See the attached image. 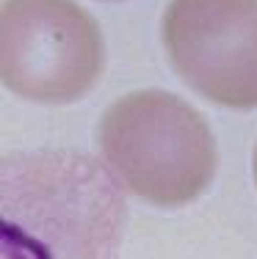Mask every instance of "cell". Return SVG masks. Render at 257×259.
<instances>
[{
    "label": "cell",
    "mask_w": 257,
    "mask_h": 259,
    "mask_svg": "<svg viewBox=\"0 0 257 259\" xmlns=\"http://www.w3.org/2000/svg\"><path fill=\"white\" fill-rule=\"evenodd\" d=\"M100 144L116 180L155 207L205 193L218 152L205 119L169 91H136L108 108Z\"/></svg>",
    "instance_id": "6da1fadb"
},
{
    "label": "cell",
    "mask_w": 257,
    "mask_h": 259,
    "mask_svg": "<svg viewBox=\"0 0 257 259\" xmlns=\"http://www.w3.org/2000/svg\"><path fill=\"white\" fill-rule=\"evenodd\" d=\"M97 22L72 0H6L0 11V75L17 97L66 105L102 72Z\"/></svg>",
    "instance_id": "7a4b0ae2"
},
{
    "label": "cell",
    "mask_w": 257,
    "mask_h": 259,
    "mask_svg": "<svg viewBox=\"0 0 257 259\" xmlns=\"http://www.w3.org/2000/svg\"><path fill=\"white\" fill-rule=\"evenodd\" d=\"M254 182H257V149H254Z\"/></svg>",
    "instance_id": "277c9868"
},
{
    "label": "cell",
    "mask_w": 257,
    "mask_h": 259,
    "mask_svg": "<svg viewBox=\"0 0 257 259\" xmlns=\"http://www.w3.org/2000/svg\"><path fill=\"white\" fill-rule=\"evenodd\" d=\"M163 45L202 97L235 110L257 108V0H171Z\"/></svg>",
    "instance_id": "3957f363"
}]
</instances>
